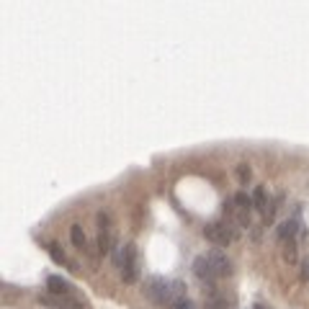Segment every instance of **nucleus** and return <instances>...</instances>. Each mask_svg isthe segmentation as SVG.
Masks as SVG:
<instances>
[{
	"instance_id": "1",
	"label": "nucleus",
	"mask_w": 309,
	"mask_h": 309,
	"mask_svg": "<svg viewBox=\"0 0 309 309\" xmlns=\"http://www.w3.org/2000/svg\"><path fill=\"white\" fill-rule=\"evenodd\" d=\"M113 265L121 270V281L124 284H134L139 279V250L134 242H127L121 248L113 250Z\"/></svg>"
},
{
	"instance_id": "2",
	"label": "nucleus",
	"mask_w": 309,
	"mask_h": 309,
	"mask_svg": "<svg viewBox=\"0 0 309 309\" xmlns=\"http://www.w3.org/2000/svg\"><path fill=\"white\" fill-rule=\"evenodd\" d=\"M204 237L209 240V242H214L217 248H227V245H232L237 240V224L235 222H227V219H222V222H209L206 227H204Z\"/></svg>"
},
{
	"instance_id": "3",
	"label": "nucleus",
	"mask_w": 309,
	"mask_h": 309,
	"mask_svg": "<svg viewBox=\"0 0 309 309\" xmlns=\"http://www.w3.org/2000/svg\"><path fill=\"white\" fill-rule=\"evenodd\" d=\"M144 299H149L154 306H170V296H173V284L165 281L163 276H149L142 286Z\"/></svg>"
},
{
	"instance_id": "4",
	"label": "nucleus",
	"mask_w": 309,
	"mask_h": 309,
	"mask_svg": "<svg viewBox=\"0 0 309 309\" xmlns=\"http://www.w3.org/2000/svg\"><path fill=\"white\" fill-rule=\"evenodd\" d=\"M96 224H98V253L101 255H113V250H116V229H113L111 217L106 211H98Z\"/></svg>"
},
{
	"instance_id": "5",
	"label": "nucleus",
	"mask_w": 309,
	"mask_h": 309,
	"mask_svg": "<svg viewBox=\"0 0 309 309\" xmlns=\"http://www.w3.org/2000/svg\"><path fill=\"white\" fill-rule=\"evenodd\" d=\"M70 242L90 260L93 268H98V255L93 253V245H90V240H88V235H85V229H83L80 224H72V227H70Z\"/></svg>"
},
{
	"instance_id": "6",
	"label": "nucleus",
	"mask_w": 309,
	"mask_h": 309,
	"mask_svg": "<svg viewBox=\"0 0 309 309\" xmlns=\"http://www.w3.org/2000/svg\"><path fill=\"white\" fill-rule=\"evenodd\" d=\"M204 258H206V263L211 265V270H214L217 279H229V276H232V268H235V265H232V260H229L222 250H209Z\"/></svg>"
},
{
	"instance_id": "7",
	"label": "nucleus",
	"mask_w": 309,
	"mask_h": 309,
	"mask_svg": "<svg viewBox=\"0 0 309 309\" xmlns=\"http://www.w3.org/2000/svg\"><path fill=\"white\" fill-rule=\"evenodd\" d=\"M232 306V296H227L222 289L209 286V291H204V309H229Z\"/></svg>"
},
{
	"instance_id": "8",
	"label": "nucleus",
	"mask_w": 309,
	"mask_h": 309,
	"mask_svg": "<svg viewBox=\"0 0 309 309\" xmlns=\"http://www.w3.org/2000/svg\"><path fill=\"white\" fill-rule=\"evenodd\" d=\"M193 276H196L201 284H206V286H214L219 279L214 276V270H211V265L206 263V258L204 255H199L196 260H193Z\"/></svg>"
},
{
	"instance_id": "9",
	"label": "nucleus",
	"mask_w": 309,
	"mask_h": 309,
	"mask_svg": "<svg viewBox=\"0 0 309 309\" xmlns=\"http://www.w3.org/2000/svg\"><path fill=\"white\" fill-rule=\"evenodd\" d=\"M39 301L54 309H85V304L77 301L75 296H39Z\"/></svg>"
},
{
	"instance_id": "10",
	"label": "nucleus",
	"mask_w": 309,
	"mask_h": 309,
	"mask_svg": "<svg viewBox=\"0 0 309 309\" xmlns=\"http://www.w3.org/2000/svg\"><path fill=\"white\" fill-rule=\"evenodd\" d=\"M47 291L49 296H72V286L62 276H47Z\"/></svg>"
},
{
	"instance_id": "11",
	"label": "nucleus",
	"mask_w": 309,
	"mask_h": 309,
	"mask_svg": "<svg viewBox=\"0 0 309 309\" xmlns=\"http://www.w3.org/2000/svg\"><path fill=\"white\" fill-rule=\"evenodd\" d=\"M281 242V255L286 265H296L299 263V253H296V240H279Z\"/></svg>"
},
{
	"instance_id": "12",
	"label": "nucleus",
	"mask_w": 309,
	"mask_h": 309,
	"mask_svg": "<svg viewBox=\"0 0 309 309\" xmlns=\"http://www.w3.org/2000/svg\"><path fill=\"white\" fill-rule=\"evenodd\" d=\"M49 255H52V260H54L57 265H65V268H70V270H77V265L67 258V253H62V248H59V245H54V242H52V245H49Z\"/></svg>"
},
{
	"instance_id": "13",
	"label": "nucleus",
	"mask_w": 309,
	"mask_h": 309,
	"mask_svg": "<svg viewBox=\"0 0 309 309\" xmlns=\"http://www.w3.org/2000/svg\"><path fill=\"white\" fill-rule=\"evenodd\" d=\"M296 232H299V222L286 219V222L279 227V240H296Z\"/></svg>"
},
{
	"instance_id": "14",
	"label": "nucleus",
	"mask_w": 309,
	"mask_h": 309,
	"mask_svg": "<svg viewBox=\"0 0 309 309\" xmlns=\"http://www.w3.org/2000/svg\"><path fill=\"white\" fill-rule=\"evenodd\" d=\"M253 206H255V211H260V214H265V211H268V206H270L263 186H258V188L253 191Z\"/></svg>"
},
{
	"instance_id": "15",
	"label": "nucleus",
	"mask_w": 309,
	"mask_h": 309,
	"mask_svg": "<svg viewBox=\"0 0 309 309\" xmlns=\"http://www.w3.org/2000/svg\"><path fill=\"white\" fill-rule=\"evenodd\" d=\"M235 206L237 209H242V211H253L255 206H253V196H248V193H235Z\"/></svg>"
},
{
	"instance_id": "16",
	"label": "nucleus",
	"mask_w": 309,
	"mask_h": 309,
	"mask_svg": "<svg viewBox=\"0 0 309 309\" xmlns=\"http://www.w3.org/2000/svg\"><path fill=\"white\" fill-rule=\"evenodd\" d=\"M237 178H240V183H245V186H248V183H250V178H253V170L242 163V165H237Z\"/></svg>"
},
{
	"instance_id": "17",
	"label": "nucleus",
	"mask_w": 309,
	"mask_h": 309,
	"mask_svg": "<svg viewBox=\"0 0 309 309\" xmlns=\"http://www.w3.org/2000/svg\"><path fill=\"white\" fill-rule=\"evenodd\" d=\"M173 309H196V304H193L191 299H183V301H178Z\"/></svg>"
},
{
	"instance_id": "18",
	"label": "nucleus",
	"mask_w": 309,
	"mask_h": 309,
	"mask_svg": "<svg viewBox=\"0 0 309 309\" xmlns=\"http://www.w3.org/2000/svg\"><path fill=\"white\" fill-rule=\"evenodd\" d=\"M253 309H270V306H265V304H263V301H258V304H255V306H253Z\"/></svg>"
}]
</instances>
